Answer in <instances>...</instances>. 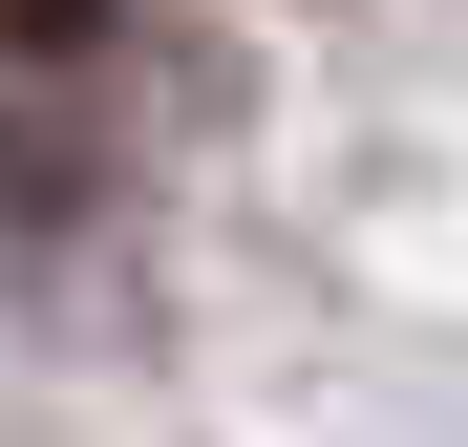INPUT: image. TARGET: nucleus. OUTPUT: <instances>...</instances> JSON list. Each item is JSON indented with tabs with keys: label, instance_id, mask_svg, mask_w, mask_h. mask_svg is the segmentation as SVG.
Wrapping results in <instances>:
<instances>
[{
	"label": "nucleus",
	"instance_id": "f257e3e1",
	"mask_svg": "<svg viewBox=\"0 0 468 447\" xmlns=\"http://www.w3.org/2000/svg\"><path fill=\"white\" fill-rule=\"evenodd\" d=\"M0 43H22V64H86V43H107V0H0Z\"/></svg>",
	"mask_w": 468,
	"mask_h": 447
}]
</instances>
